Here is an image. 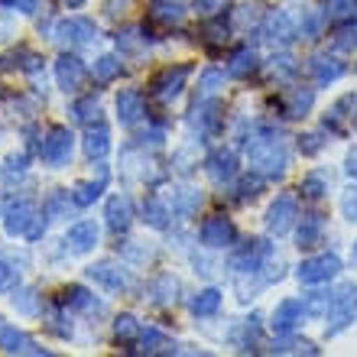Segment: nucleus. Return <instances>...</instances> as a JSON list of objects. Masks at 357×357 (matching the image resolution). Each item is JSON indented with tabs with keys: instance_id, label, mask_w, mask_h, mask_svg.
Here are the masks:
<instances>
[{
	"instance_id": "1",
	"label": "nucleus",
	"mask_w": 357,
	"mask_h": 357,
	"mask_svg": "<svg viewBox=\"0 0 357 357\" xmlns=\"http://www.w3.org/2000/svg\"><path fill=\"white\" fill-rule=\"evenodd\" d=\"M244 146H247V162H250V169L257 176L280 178L289 169V150H286L282 137L273 127H254L250 137L244 140Z\"/></svg>"
},
{
	"instance_id": "2",
	"label": "nucleus",
	"mask_w": 357,
	"mask_h": 357,
	"mask_svg": "<svg viewBox=\"0 0 357 357\" xmlns=\"http://www.w3.org/2000/svg\"><path fill=\"white\" fill-rule=\"evenodd\" d=\"M354 315H357V286L354 282H341L338 289L331 292V302L325 309V331H328V338H335L348 325H354Z\"/></svg>"
},
{
	"instance_id": "3",
	"label": "nucleus",
	"mask_w": 357,
	"mask_h": 357,
	"mask_svg": "<svg viewBox=\"0 0 357 357\" xmlns=\"http://www.w3.org/2000/svg\"><path fill=\"white\" fill-rule=\"evenodd\" d=\"M72 150H75L72 130L62 127V123H56V127H49L43 143H39V160L46 162L49 169H62V166H68V160H72Z\"/></svg>"
},
{
	"instance_id": "4",
	"label": "nucleus",
	"mask_w": 357,
	"mask_h": 357,
	"mask_svg": "<svg viewBox=\"0 0 357 357\" xmlns=\"http://www.w3.org/2000/svg\"><path fill=\"white\" fill-rule=\"evenodd\" d=\"M270 260H273V244L254 237V241H244V244L234 250V257H231V270H234L237 276H254V273L266 270Z\"/></svg>"
},
{
	"instance_id": "5",
	"label": "nucleus",
	"mask_w": 357,
	"mask_h": 357,
	"mask_svg": "<svg viewBox=\"0 0 357 357\" xmlns=\"http://www.w3.org/2000/svg\"><path fill=\"white\" fill-rule=\"evenodd\" d=\"M188 75H192V66H166L162 72H156L150 82V94L160 104H172L182 94Z\"/></svg>"
},
{
	"instance_id": "6",
	"label": "nucleus",
	"mask_w": 357,
	"mask_h": 357,
	"mask_svg": "<svg viewBox=\"0 0 357 357\" xmlns=\"http://www.w3.org/2000/svg\"><path fill=\"white\" fill-rule=\"evenodd\" d=\"M59 46H68V49H82V46H91L98 43V26H94V20L88 17H68L62 20L56 26V36H52Z\"/></svg>"
},
{
	"instance_id": "7",
	"label": "nucleus",
	"mask_w": 357,
	"mask_h": 357,
	"mask_svg": "<svg viewBox=\"0 0 357 357\" xmlns=\"http://www.w3.org/2000/svg\"><path fill=\"white\" fill-rule=\"evenodd\" d=\"M198 241H202V247H208V250H221V247H234L237 244V227L231 218L225 215H211L202 221V227H198Z\"/></svg>"
},
{
	"instance_id": "8",
	"label": "nucleus",
	"mask_w": 357,
	"mask_h": 357,
	"mask_svg": "<svg viewBox=\"0 0 357 357\" xmlns=\"http://www.w3.org/2000/svg\"><path fill=\"white\" fill-rule=\"evenodd\" d=\"M341 273V260L338 254H319V257H309V260H302L299 266H296V276H299V282H305V286H321V282L335 280Z\"/></svg>"
},
{
	"instance_id": "9",
	"label": "nucleus",
	"mask_w": 357,
	"mask_h": 357,
	"mask_svg": "<svg viewBox=\"0 0 357 357\" xmlns=\"http://www.w3.org/2000/svg\"><path fill=\"white\" fill-rule=\"evenodd\" d=\"M312 104H315V91L312 88H286L273 98V107H280V117H289V121H302L309 117Z\"/></svg>"
},
{
	"instance_id": "10",
	"label": "nucleus",
	"mask_w": 357,
	"mask_h": 357,
	"mask_svg": "<svg viewBox=\"0 0 357 357\" xmlns=\"http://www.w3.org/2000/svg\"><path fill=\"white\" fill-rule=\"evenodd\" d=\"M192 127H195L202 137H218L221 127H225V104L215 101V98H202V101L192 107Z\"/></svg>"
},
{
	"instance_id": "11",
	"label": "nucleus",
	"mask_w": 357,
	"mask_h": 357,
	"mask_svg": "<svg viewBox=\"0 0 357 357\" xmlns=\"http://www.w3.org/2000/svg\"><path fill=\"white\" fill-rule=\"evenodd\" d=\"M296 218H299V205H296V198L280 195L270 208H266V231H270L273 237L289 234L292 225H296Z\"/></svg>"
},
{
	"instance_id": "12",
	"label": "nucleus",
	"mask_w": 357,
	"mask_h": 357,
	"mask_svg": "<svg viewBox=\"0 0 357 357\" xmlns=\"http://www.w3.org/2000/svg\"><path fill=\"white\" fill-rule=\"evenodd\" d=\"M33 218H36V205L29 198H10L3 208V231L10 237H26Z\"/></svg>"
},
{
	"instance_id": "13",
	"label": "nucleus",
	"mask_w": 357,
	"mask_h": 357,
	"mask_svg": "<svg viewBox=\"0 0 357 357\" xmlns=\"http://www.w3.org/2000/svg\"><path fill=\"white\" fill-rule=\"evenodd\" d=\"M85 78H88V68L85 62L75 56V52H62L56 62V82L59 88L66 94H78L82 91V85H85Z\"/></svg>"
},
{
	"instance_id": "14",
	"label": "nucleus",
	"mask_w": 357,
	"mask_h": 357,
	"mask_svg": "<svg viewBox=\"0 0 357 357\" xmlns=\"http://www.w3.org/2000/svg\"><path fill=\"white\" fill-rule=\"evenodd\" d=\"M205 172L215 185H231L237 176V153L227 146H218L205 156Z\"/></svg>"
},
{
	"instance_id": "15",
	"label": "nucleus",
	"mask_w": 357,
	"mask_h": 357,
	"mask_svg": "<svg viewBox=\"0 0 357 357\" xmlns=\"http://www.w3.org/2000/svg\"><path fill=\"white\" fill-rule=\"evenodd\" d=\"M88 280H94L101 289H107V292H123L127 286H130L127 270H123V266H117V264H111V260H101V264L88 266Z\"/></svg>"
},
{
	"instance_id": "16",
	"label": "nucleus",
	"mask_w": 357,
	"mask_h": 357,
	"mask_svg": "<svg viewBox=\"0 0 357 357\" xmlns=\"http://www.w3.org/2000/svg\"><path fill=\"white\" fill-rule=\"evenodd\" d=\"M260 36L270 43V46H289L292 39H296V26H292V20L286 10H273L270 17L264 20V26H260Z\"/></svg>"
},
{
	"instance_id": "17",
	"label": "nucleus",
	"mask_w": 357,
	"mask_h": 357,
	"mask_svg": "<svg viewBox=\"0 0 357 357\" xmlns=\"http://www.w3.org/2000/svg\"><path fill=\"white\" fill-rule=\"evenodd\" d=\"M0 351L3 354H33V357L49 354L46 348H39L36 341L29 338L26 331L13 328V325H0Z\"/></svg>"
},
{
	"instance_id": "18",
	"label": "nucleus",
	"mask_w": 357,
	"mask_h": 357,
	"mask_svg": "<svg viewBox=\"0 0 357 357\" xmlns=\"http://www.w3.org/2000/svg\"><path fill=\"white\" fill-rule=\"evenodd\" d=\"M305 305H302V299H286V302H280L276 309H273V331L276 335H292V331L302 325V319H305Z\"/></svg>"
},
{
	"instance_id": "19",
	"label": "nucleus",
	"mask_w": 357,
	"mask_h": 357,
	"mask_svg": "<svg viewBox=\"0 0 357 357\" xmlns=\"http://www.w3.org/2000/svg\"><path fill=\"white\" fill-rule=\"evenodd\" d=\"M98 247V225L94 221H75L66 231V250L68 254H91Z\"/></svg>"
},
{
	"instance_id": "20",
	"label": "nucleus",
	"mask_w": 357,
	"mask_h": 357,
	"mask_svg": "<svg viewBox=\"0 0 357 357\" xmlns=\"http://www.w3.org/2000/svg\"><path fill=\"white\" fill-rule=\"evenodd\" d=\"M143 117H146V98H143V91L127 88V91L117 94V121H121L123 127H133V123H140Z\"/></svg>"
},
{
	"instance_id": "21",
	"label": "nucleus",
	"mask_w": 357,
	"mask_h": 357,
	"mask_svg": "<svg viewBox=\"0 0 357 357\" xmlns=\"http://www.w3.org/2000/svg\"><path fill=\"white\" fill-rule=\"evenodd\" d=\"M104 218H107V227H111V234H127V231H130V225H133V202H130L127 195L107 198Z\"/></svg>"
},
{
	"instance_id": "22",
	"label": "nucleus",
	"mask_w": 357,
	"mask_h": 357,
	"mask_svg": "<svg viewBox=\"0 0 357 357\" xmlns=\"http://www.w3.org/2000/svg\"><path fill=\"white\" fill-rule=\"evenodd\" d=\"M321 237H325V218H321L319 211L302 215L299 227H296V244H299V250H312V247H319Z\"/></svg>"
},
{
	"instance_id": "23",
	"label": "nucleus",
	"mask_w": 357,
	"mask_h": 357,
	"mask_svg": "<svg viewBox=\"0 0 357 357\" xmlns=\"http://www.w3.org/2000/svg\"><path fill=\"white\" fill-rule=\"evenodd\" d=\"M82 146H85L88 160H98V162H101L104 156L111 153V130H107V123H101V121L88 123V130H85V140H82Z\"/></svg>"
},
{
	"instance_id": "24",
	"label": "nucleus",
	"mask_w": 357,
	"mask_h": 357,
	"mask_svg": "<svg viewBox=\"0 0 357 357\" xmlns=\"http://www.w3.org/2000/svg\"><path fill=\"white\" fill-rule=\"evenodd\" d=\"M309 75L319 88H328L331 82H338V78L344 75V62H338V59H331V56H312Z\"/></svg>"
},
{
	"instance_id": "25",
	"label": "nucleus",
	"mask_w": 357,
	"mask_h": 357,
	"mask_svg": "<svg viewBox=\"0 0 357 357\" xmlns=\"http://www.w3.org/2000/svg\"><path fill=\"white\" fill-rule=\"evenodd\" d=\"M0 68H20V72H29V75H36L39 68H43V59L33 52V49L20 46V49H10L0 56Z\"/></svg>"
},
{
	"instance_id": "26",
	"label": "nucleus",
	"mask_w": 357,
	"mask_h": 357,
	"mask_svg": "<svg viewBox=\"0 0 357 357\" xmlns=\"http://www.w3.org/2000/svg\"><path fill=\"white\" fill-rule=\"evenodd\" d=\"M104 185H107V169L101 166V176H98V182H78V185L72 188V205H75V208L94 205V202L101 198Z\"/></svg>"
},
{
	"instance_id": "27",
	"label": "nucleus",
	"mask_w": 357,
	"mask_h": 357,
	"mask_svg": "<svg viewBox=\"0 0 357 357\" xmlns=\"http://www.w3.org/2000/svg\"><path fill=\"white\" fill-rule=\"evenodd\" d=\"M169 218H172V211H169V205H166L162 198L150 195L146 202H143V221H146L150 227H156V231H166V227L172 225Z\"/></svg>"
},
{
	"instance_id": "28",
	"label": "nucleus",
	"mask_w": 357,
	"mask_h": 357,
	"mask_svg": "<svg viewBox=\"0 0 357 357\" xmlns=\"http://www.w3.org/2000/svg\"><path fill=\"white\" fill-rule=\"evenodd\" d=\"M146 292H150V302H156V305H172V302H176V292H178V280L169 276V273H162V276H156V280L146 286Z\"/></svg>"
},
{
	"instance_id": "29",
	"label": "nucleus",
	"mask_w": 357,
	"mask_h": 357,
	"mask_svg": "<svg viewBox=\"0 0 357 357\" xmlns=\"http://www.w3.org/2000/svg\"><path fill=\"white\" fill-rule=\"evenodd\" d=\"M62 305H66V309H82V312H101V302L94 299L91 292L85 289V286H66V289H62Z\"/></svg>"
},
{
	"instance_id": "30",
	"label": "nucleus",
	"mask_w": 357,
	"mask_h": 357,
	"mask_svg": "<svg viewBox=\"0 0 357 357\" xmlns=\"http://www.w3.org/2000/svg\"><path fill=\"white\" fill-rule=\"evenodd\" d=\"M202 208V195L195 188H176L172 192V215L176 218H192Z\"/></svg>"
},
{
	"instance_id": "31",
	"label": "nucleus",
	"mask_w": 357,
	"mask_h": 357,
	"mask_svg": "<svg viewBox=\"0 0 357 357\" xmlns=\"http://www.w3.org/2000/svg\"><path fill=\"white\" fill-rule=\"evenodd\" d=\"M260 335H264L260 315H257V312H250V319L241 321V338H234V341H237V348H241V351H257V344H260Z\"/></svg>"
},
{
	"instance_id": "32",
	"label": "nucleus",
	"mask_w": 357,
	"mask_h": 357,
	"mask_svg": "<svg viewBox=\"0 0 357 357\" xmlns=\"http://www.w3.org/2000/svg\"><path fill=\"white\" fill-rule=\"evenodd\" d=\"M218 309H221V289H215V286L202 289L195 299H192V315H198V319H208V315H215Z\"/></svg>"
},
{
	"instance_id": "33",
	"label": "nucleus",
	"mask_w": 357,
	"mask_h": 357,
	"mask_svg": "<svg viewBox=\"0 0 357 357\" xmlns=\"http://www.w3.org/2000/svg\"><path fill=\"white\" fill-rule=\"evenodd\" d=\"M348 107H354V94H344V98H338V101L331 104V111L325 114V130L331 133H344V121H348Z\"/></svg>"
},
{
	"instance_id": "34",
	"label": "nucleus",
	"mask_w": 357,
	"mask_h": 357,
	"mask_svg": "<svg viewBox=\"0 0 357 357\" xmlns=\"http://www.w3.org/2000/svg\"><path fill=\"white\" fill-rule=\"evenodd\" d=\"M150 17L156 20V23H166V26H172V23H178V20L185 17V7H182L178 0H153Z\"/></svg>"
},
{
	"instance_id": "35",
	"label": "nucleus",
	"mask_w": 357,
	"mask_h": 357,
	"mask_svg": "<svg viewBox=\"0 0 357 357\" xmlns=\"http://www.w3.org/2000/svg\"><path fill=\"white\" fill-rule=\"evenodd\" d=\"M68 114H72L75 123H94L98 114H101V101H98L94 94H85V98H78V101L68 107Z\"/></svg>"
},
{
	"instance_id": "36",
	"label": "nucleus",
	"mask_w": 357,
	"mask_h": 357,
	"mask_svg": "<svg viewBox=\"0 0 357 357\" xmlns=\"http://www.w3.org/2000/svg\"><path fill=\"white\" fill-rule=\"evenodd\" d=\"M121 72H123V66L117 56H101V59H94V66H91V75L98 85H107L114 78H121Z\"/></svg>"
},
{
	"instance_id": "37",
	"label": "nucleus",
	"mask_w": 357,
	"mask_h": 357,
	"mask_svg": "<svg viewBox=\"0 0 357 357\" xmlns=\"http://www.w3.org/2000/svg\"><path fill=\"white\" fill-rule=\"evenodd\" d=\"M140 354H160V351H176V344H169V338L162 335L160 328H143L140 331Z\"/></svg>"
},
{
	"instance_id": "38",
	"label": "nucleus",
	"mask_w": 357,
	"mask_h": 357,
	"mask_svg": "<svg viewBox=\"0 0 357 357\" xmlns=\"http://www.w3.org/2000/svg\"><path fill=\"white\" fill-rule=\"evenodd\" d=\"M254 68H257V52L250 46H244V49H237L234 56H231V62H227V75L247 78Z\"/></svg>"
},
{
	"instance_id": "39",
	"label": "nucleus",
	"mask_w": 357,
	"mask_h": 357,
	"mask_svg": "<svg viewBox=\"0 0 357 357\" xmlns=\"http://www.w3.org/2000/svg\"><path fill=\"white\" fill-rule=\"evenodd\" d=\"M299 192H302V198H309V202H321V198L328 195V176H325V172H309V176L302 178Z\"/></svg>"
},
{
	"instance_id": "40",
	"label": "nucleus",
	"mask_w": 357,
	"mask_h": 357,
	"mask_svg": "<svg viewBox=\"0 0 357 357\" xmlns=\"http://www.w3.org/2000/svg\"><path fill=\"white\" fill-rule=\"evenodd\" d=\"M13 309H20L23 315H39L43 312V296L33 286H23V289L13 292Z\"/></svg>"
},
{
	"instance_id": "41",
	"label": "nucleus",
	"mask_w": 357,
	"mask_h": 357,
	"mask_svg": "<svg viewBox=\"0 0 357 357\" xmlns=\"http://www.w3.org/2000/svg\"><path fill=\"white\" fill-rule=\"evenodd\" d=\"M140 331H143V328H140V321L133 319V315H127V312L114 319V338L123 341V344H130V341H137V338H140Z\"/></svg>"
},
{
	"instance_id": "42",
	"label": "nucleus",
	"mask_w": 357,
	"mask_h": 357,
	"mask_svg": "<svg viewBox=\"0 0 357 357\" xmlns=\"http://www.w3.org/2000/svg\"><path fill=\"white\" fill-rule=\"evenodd\" d=\"M273 354H319V348L312 344V341H305V338H289V335H282V341H273Z\"/></svg>"
},
{
	"instance_id": "43",
	"label": "nucleus",
	"mask_w": 357,
	"mask_h": 357,
	"mask_svg": "<svg viewBox=\"0 0 357 357\" xmlns=\"http://www.w3.org/2000/svg\"><path fill=\"white\" fill-rule=\"evenodd\" d=\"M335 49H341V52H354L357 49V20H351V23H344V26L335 29Z\"/></svg>"
},
{
	"instance_id": "44",
	"label": "nucleus",
	"mask_w": 357,
	"mask_h": 357,
	"mask_svg": "<svg viewBox=\"0 0 357 357\" xmlns=\"http://www.w3.org/2000/svg\"><path fill=\"white\" fill-rule=\"evenodd\" d=\"M26 166H29V156L26 153H13V156H7L3 160V178L7 182H13V178H20V176H26Z\"/></svg>"
},
{
	"instance_id": "45",
	"label": "nucleus",
	"mask_w": 357,
	"mask_h": 357,
	"mask_svg": "<svg viewBox=\"0 0 357 357\" xmlns=\"http://www.w3.org/2000/svg\"><path fill=\"white\" fill-rule=\"evenodd\" d=\"M225 85V72H221V68H205V72H202V78H198V94H215L218 88Z\"/></svg>"
},
{
	"instance_id": "46",
	"label": "nucleus",
	"mask_w": 357,
	"mask_h": 357,
	"mask_svg": "<svg viewBox=\"0 0 357 357\" xmlns=\"http://www.w3.org/2000/svg\"><path fill=\"white\" fill-rule=\"evenodd\" d=\"M260 178H264V176H257V172H254V178L247 176L244 182L237 185V195H234V202H237V205H247V202H254V198L260 195V185H264Z\"/></svg>"
},
{
	"instance_id": "47",
	"label": "nucleus",
	"mask_w": 357,
	"mask_h": 357,
	"mask_svg": "<svg viewBox=\"0 0 357 357\" xmlns=\"http://www.w3.org/2000/svg\"><path fill=\"white\" fill-rule=\"evenodd\" d=\"M68 202H72V195H66V192H52V195L43 202V211H46L49 221H52V218H62V215H66Z\"/></svg>"
},
{
	"instance_id": "48",
	"label": "nucleus",
	"mask_w": 357,
	"mask_h": 357,
	"mask_svg": "<svg viewBox=\"0 0 357 357\" xmlns=\"http://www.w3.org/2000/svg\"><path fill=\"white\" fill-rule=\"evenodd\" d=\"M270 75L273 78H289V75H296V59H292V56L270 59Z\"/></svg>"
},
{
	"instance_id": "49",
	"label": "nucleus",
	"mask_w": 357,
	"mask_h": 357,
	"mask_svg": "<svg viewBox=\"0 0 357 357\" xmlns=\"http://www.w3.org/2000/svg\"><path fill=\"white\" fill-rule=\"evenodd\" d=\"M328 17H357V0H328Z\"/></svg>"
},
{
	"instance_id": "50",
	"label": "nucleus",
	"mask_w": 357,
	"mask_h": 357,
	"mask_svg": "<svg viewBox=\"0 0 357 357\" xmlns=\"http://www.w3.org/2000/svg\"><path fill=\"white\" fill-rule=\"evenodd\" d=\"M20 282V270H13V264L0 260V292H10Z\"/></svg>"
},
{
	"instance_id": "51",
	"label": "nucleus",
	"mask_w": 357,
	"mask_h": 357,
	"mask_svg": "<svg viewBox=\"0 0 357 357\" xmlns=\"http://www.w3.org/2000/svg\"><path fill=\"white\" fill-rule=\"evenodd\" d=\"M341 215L348 218V221H357V185H351L341 195Z\"/></svg>"
},
{
	"instance_id": "52",
	"label": "nucleus",
	"mask_w": 357,
	"mask_h": 357,
	"mask_svg": "<svg viewBox=\"0 0 357 357\" xmlns=\"http://www.w3.org/2000/svg\"><path fill=\"white\" fill-rule=\"evenodd\" d=\"M46 211H36V218H33V225H29V231H26V241L29 244H39L43 241V234H46Z\"/></svg>"
},
{
	"instance_id": "53",
	"label": "nucleus",
	"mask_w": 357,
	"mask_h": 357,
	"mask_svg": "<svg viewBox=\"0 0 357 357\" xmlns=\"http://www.w3.org/2000/svg\"><path fill=\"white\" fill-rule=\"evenodd\" d=\"M325 146V140H321V133H305V137H299V150L305 153V156H315V153Z\"/></svg>"
},
{
	"instance_id": "54",
	"label": "nucleus",
	"mask_w": 357,
	"mask_h": 357,
	"mask_svg": "<svg viewBox=\"0 0 357 357\" xmlns=\"http://www.w3.org/2000/svg\"><path fill=\"white\" fill-rule=\"evenodd\" d=\"M117 49H123V52L140 49V43H137V33H133V29H123V33H117Z\"/></svg>"
},
{
	"instance_id": "55",
	"label": "nucleus",
	"mask_w": 357,
	"mask_h": 357,
	"mask_svg": "<svg viewBox=\"0 0 357 357\" xmlns=\"http://www.w3.org/2000/svg\"><path fill=\"white\" fill-rule=\"evenodd\" d=\"M227 0H195V7L198 13H205V17H215V13H221L225 10Z\"/></svg>"
},
{
	"instance_id": "56",
	"label": "nucleus",
	"mask_w": 357,
	"mask_h": 357,
	"mask_svg": "<svg viewBox=\"0 0 357 357\" xmlns=\"http://www.w3.org/2000/svg\"><path fill=\"white\" fill-rule=\"evenodd\" d=\"M344 172H348L351 178H357V146L348 153V156H344Z\"/></svg>"
},
{
	"instance_id": "57",
	"label": "nucleus",
	"mask_w": 357,
	"mask_h": 357,
	"mask_svg": "<svg viewBox=\"0 0 357 357\" xmlns=\"http://www.w3.org/2000/svg\"><path fill=\"white\" fill-rule=\"evenodd\" d=\"M17 10H23V13H36L39 10V0H10Z\"/></svg>"
},
{
	"instance_id": "58",
	"label": "nucleus",
	"mask_w": 357,
	"mask_h": 357,
	"mask_svg": "<svg viewBox=\"0 0 357 357\" xmlns=\"http://www.w3.org/2000/svg\"><path fill=\"white\" fill-rule=\"evenodd\" d=\"M68 7H82V3H85V0H66Z\"/></svg>"
},
{
	"instance_id": "59",
	"label": "nucleus",
	"mask_w": 357,
	"mask_h": 357,
	"mask_svg": "<svg viewBox=\"0 0 357 357\" xmlns=\"http://www.w3.org/2000/svg\"><path fill=\"white\" fill-rule=\"evenodd\" d=\"M354 260H357V244H354Z\"/></svg>"
},
{
	"instance_id": "60",
	"label": "nucleus",
	"mask_w": 357,
	"mask_h": 357,
	"mask_svg": "<svg viewBox=\"0 0 357 357\" xmlns=\"http://www.w3.org/2000/svg\"><path fill=\"white\" fill-rule=\"evenodd\" d=\"M354 127H357V117H354Z\"/></svg>"
}]
</instances>
